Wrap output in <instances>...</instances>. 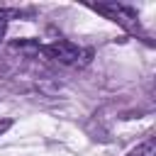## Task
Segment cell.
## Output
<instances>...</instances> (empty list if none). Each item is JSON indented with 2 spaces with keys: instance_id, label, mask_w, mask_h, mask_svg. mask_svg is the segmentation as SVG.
Masks as SVG:
<instances>
[{
  "instance_id": "277c9868",
  "label": "cell",
  "mask_w": 156,
  "mask_h": 156,
  "mask_svg": "<svg viewBox=\"0 0 156 156\" xmlns=\"http://www.w3.org/2000/svg\"><path fill=\"white\" fill-rule=\"evenodd\" d=\"M10 17H12V12H10V10H5V7H0V41L5 39V32H7Z\"/></svg>"
},
{
  "instance_id": "6da1fadb",
  "label": "cell",
  "mask_w": 156,
  "mask_h": 156,
  "mask_svg": "<svg viewBox=\"0 0 156 156\" xmlns=\"http://www.w3.org/2000/svg\"><path fill=\"white\" fill-rule=\"evenodd\" d=\"M41 56H46V58H51L56 63L78 68V66H83V63L90 61L93 51L90 49H83V46H78V44H73L68 39H56V41L41 46Z\"/></svg>"
},
{
  "instance_id": "7a4b0ae2",
  "label": "cell",
  "mask_w": 156,
  "mask_h": 156,
  "mask_svg": "<svg viewBox=\"0 0 156 156\" xmlns=\"http://www.w3.org/2000/svg\"><path fill=\"white\" fill-rule=\"evenodd\" d=\"M95 12L105 15L107 20H112L115 24L124 27L129 34H144L141 24H139V17L136 12L129 7V5H119V2H102V5H93Z\"/></svg>"
},
{
  "instance_id": "5b68a950",
  "label": "cell",
  "mask_w": 156,
  "mask_h": 156,
  "mask_svg": "<svg viewBox=\"0 0 156 156\" xmlns=\"http://www.w3.org/2000/svg\"><path fill=\"white\" fill-rule=\"evenodd\" d=\"M10 124H12L10 119H0V134H2L5 129H10Z\"/></svg>"
},
{
  "instance_id": "3957f363",
  "label": "cell",
  "mask_w": 156,
  "mask_h": 156,
  "mask_svg": "<svg viewBox=\"0 0 156 156\" xmlns=\"http://www.w3.org/2000/svg\"><path fill=\"white\" fill-rule=\"evenodd\" d=\"M129 156H156V146H154V139H146L144 144H139L134 151H129Z\"/></svg>"
}]
</instances>
